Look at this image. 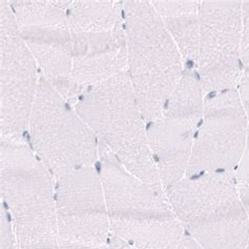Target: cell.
<instances>
[{"label": "cell", "mask_w": 249, "mask_h": 249, "mask_svg": "<svg viewBox=\"0 0 249 249\" xmlns=\"http://www.w3.org/2000/svg\"><path fill=\"white\" fill-rule=\"evenodd\" d=\"M127 73L146 122L162 114L185 63L152 2L123 1Z\"/></svg>", "instance_id": "5b68a950"}, {"label": "cell", "mask_w": 249, "mask_h": 249, "mask_svg": "<svg viewBox=\"0 0 249 249\" xmlns=\"http://www.w3.org/2000/svg\"><path fill=\"white\" fill-rule=\"evenodd\" d=\"M196 70L205 97L238 89L242 63V1H200Z\"/></svg>", "instance_id": "30bf717a"}, {"label": "cell", "mask_w": 249, "mask_h": 249, "mask_svg": "<svg viewBox=\"0 0 249 249\" xmlns=\"http://www.w3.org/2000/svg\"><path fill=\"white\" fill-rule=\"evenodd\" d=\"M165 195L185 232L202 249H246L249 219L232 173L186 176Z\"/></svg>", "instance_id": "277c9868"}, {"label": "cell", "mask_w": 249, "mask_h": 249, "mask_svg": "<svg viewBox=\"0 0 249 249\" xmlns=\"http://www.w3.org/2000/svg\"><path fill=\"white\" fill-rule=\"evenodd\" d=\"M178 249H202L198 244L196 243V241L193 240L189 235L186 233L184 239L181 242V244Z\"/></svg>", "instance_id": "ffe728a7"}, {"label": "cell", "mask_w": 249, "mask_h": 249, "mask_svg": "<svg viewBox=\"0 0 249 249\" xmlns=\"http://www.w3.org/2000/svg\"><path fill=\"white\" fill-rule=\"evenodd\" d=\"M74 106L99 142L122 166L156 191L165 194L150 152L146 120L127 70L84 89Z\"/></svg>", "instance_id": "7a4b0ae2"}, {"label": "cell", "mask_w": 249, "mask_h": 249, "mask_svg": "<svg viewBox=\"0 0 249 249\" xmlns=\"http://www.w3.org/2000/svg\"><path fill=\"white\" fill-rule=\"evenodd\" d=\"M150 2L178 47L185 68L196 69L199 49L200 1L157 0Z\"/></svg>", "instance_id": "5bb4252c"}, {"label": "cell", "mask_w": 249, "mask_h": 249, "mask_svg": "<svg viewBox=\"0 0 249 249\" xmlns=\"http://www.w3.org/2000/svg\"><path fill=\"white\" fill-rule=\"evenodd\" d=\"M0 181L18 249H59L55 180L25 140L0 141Z\"/></svg>", "instance_id": "3957f363"}, {"label": "cell", "mask_w": 249, "mask_h": 249, "mask_svg": "<svg viewBox=\"0 0 249 249\" xmlns=\"http://www.w3.org/2000/svg\"><path fill=\"white\" fill-rule=\"evenodd\" d=\"M233 176L240 198L243 202L249 219V135L244 154L242 156L238 167L234 170Z\"/></svg>", "instance_id": "2e32d148"}, {"label": "cell", "mask_w": 249, "mask_h": 249, "mask_svg": "<svg viewBox=\"0 0 249 249\" xmlns=\"http://www.w3.org/2000/svg\"><path fill=\"white\" fill-rule=\"evenodd\" d=\"M205 94L195 68H185L175 89L163 107L161 116L191 118L203 115Z\"/></svg>", "instance_id": "9a60e30c"}, {"label": "cell", "mask_w": 249, "mask_h": 249, "mask_svg": "<svg viewBox=\"0 0 249 249\" xmlns=\"http://www.w3.org/2000/svg\"><path fill=\"white\" fill-rule=\"evenodd\" d=\"M201 118L160 116L146 122L150 152L164 192L186 176Z\"/></svg>", "instance_id": "4fadbf2b"}, {"label": "cell", "mask_w": 249, "mask_h": 249, "mask_svg": "<svg viewBox=\"0 0 249 249\" xmlns=\"http://www.w3.org/2000/svg\"><path fill=\"white\" fill-rule=\"evenodd\" d=\"M97 168L114 235L133 249L179 248L186 232L165 194L129 173L100 142Z\"/></svg>", "instance_id": "6da1fadb"}, {"label": "cell", "mask_w": 249, "mask_h": 249, "mask_svg": "<svg viewBox=\"0 0 249 249\" xmlns=\"http://www.w3.org/2000/svg\"><path fill=\"white\" fill-rule=\"evenodd\" d=\"M238 91L241 98L242 106H243L247 124H248V135H249V69H244L243 74L238 84Z\"/></svg>", "instance_id": "d6986e66"}, {"label": "cell", "mask_w": 249, "mask_h": 249, "mask_svg": "<svg viewBox=\"0 0 249 249\" xmlns=\"http://www.w3.org/2000/svg\"><path fill=\"white\" fill-rule=\"evenodd\" d=\"M247 139L248 124L238 89L206 96L186 176L233 174Z\"/></svg>", "instance_id": "8fae6325"}, {"label": "cell", "mask_w": 249, "mask_h": 249, "mask_svg": "<svg viewBox=\"0 0 249 249\" xmlns=\"http://www.w3.org/2000/svg\"><path fill=\"white\" fill-rule=\"evenodd\" d=\"M242 63L249 69V0L242 1Z\"/></svg>", "instance_id": "ac0fdd59"}, {"label": "cell", "mask_w": 249, "mask_h": 249, "mask_svg": "<svg viewBox=\"0 0 249 249\" xmlns=\"http://www.w3.org/2000/svg\"><path fill=\"white\" fill-rule=\"evenodd\" d=\"M110 249H133L130 247L126 242L119 239L116 235H111V241H110Z\"/></svg>", "instance_id": "44dd1931"}, {"label": "cell", "mask_w": 249, "mask_h": 249, "mask_svg": "<svg viewBox=\"0 0 249 249\" xmlns=\"http://www.w3.org/2000/svg\"><path fill=\"white\" fill-rule=\"evenodd\" d=\"M246 249H249V241H248V244H247V247H246Z\"/></svg>", "instance_id": "7402d4cb"}, {"label": "cell", "mask_w": 249, "mask_h": 249, "mask_svg": "<svg viewBox=\"0 0 249 249\" xmlns=\"http://www.w3.org/2000/svg\"><path fill=\"white\" fill-rule=\"evenodd\" d=\"M27 142L54 180L97 166L99 140L75 106L40 76L30 113Z\"/></svg>", "instance_id": "8992f818"}, {"label": "cell", "mask_w": 249, "mask_h": 249, "mask_svg": "<svg viewBox=\"0 0 249 249\" xmlns=\"http://www.w3.org/2000/svg\"><path fill=\"white\" fill-rule=\"evenodd\" d=\"M40 74L8 0L0 1L1 140L27 141L30 113Z\"/></svg>", "instance_id": "7c38bea8"}, {"label": "cell", "mask_w": 249, "mask_h": 249, "mask_svg": "<svg viewBox=\"0 0 249 249\" xmlns=\"http://www.w3.org/2000/svg\"><path fill=\"white\" fill-rule=\"evenodd\" d=\"M59 249H110L111 227L97 166L55 181Z\"/></svg>", "instance_id": "9c48e42d"}, {"label": "cell", "mask_w": 249, "mask_h": 249, "mask_svg": "<svg viewBox=\"0 0 249 249\" xmlns=\"http://www.w3.org/2000/svg\"><path fill=\"white\" fill-rule=\"evenodd\" d=\"M0 222H1V249H18L14 225L8 209L1 203L0 208Z\"/></svg>", "instance_id": "e0dca14e"}, {"label": "cell", "mask_w": 249, "mask_h": 249, "mask_svg": "<svg viewBox=\"0 0 249 249\" xmlns=\"http://www.w3.org/2000/svg\"><path fill=\"white\" fill-rule=\"evenodd\" d=\"M68 17L73 75L81 93L127 70L123 1L73 0Z\"/></svg>", "instance_id": "52a82bcc"}, {"label": "cell", "mask_w": 249, "mask_h": 249, "mask_svg": "<svg viewBox=\"0 0 249 249\" xmlns=\"http://www.w3.org/2000/svg\"><path fill=\"white\" fill-rule=\"evenodd\" d=\"M39 74L73 104L81 90L73 75L68 10L73 0H8Z\"/></svg>", "instance_id": "ba28073f"}]
</instances>
